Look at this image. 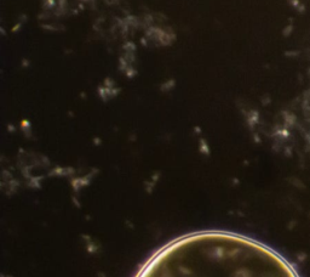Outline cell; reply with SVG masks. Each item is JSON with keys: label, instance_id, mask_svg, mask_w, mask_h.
Returning a JSON list of instances; mask_svg holds the SVG:
<instances>
[{"label": "cell", "instance_id": "cell-1", "mask_svg": "<svg viewBox=\"0 0 310 277\" xmlns=\"http://www.w3.org/2000/svg\"><path fill=\"white\" fill-rule=\"evenodd\" d=\"M135 277H299L264 243L228 231H200L167 243Z\"/></svg>", "mask_w": 310, "mask_h": 277}]
</instances>
